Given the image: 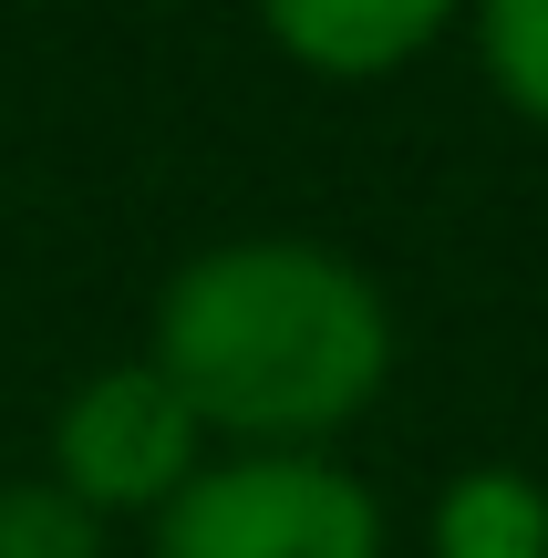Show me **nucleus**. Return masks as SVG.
I'll use <instances>...</instances> for the list:
<instances>
[{
  "instance_id": "0eeeda50",
  "label": "nucleus",
  "mask_w": 548,
  "mask_h": 558,
  "mask_svg": "<svg viewBox=\"0 0 548 558\" xmlns=\"http://www.w3.org/2000/svg\"><path fill=\"white\" fill-rule=\"evenodd\" d=\"M114 527L94 507H73L52 476H11L0 486V558H103Z\"/></svg>"
},
{
  "instance_id": "7ed1b4c3",
  "label": "nucleus",
  "mask_w": 548,
  "mask_h": 558,
  "mask_svg": "<svg viewBox=\"0 0 548 558\" xmlns=\"http://www.w3.org/2000/svg\"><path fill=\"white\" fill-rule=\"evenodd\" d=\"M207 456H218V445L197 435V414H186V403L166 393V373L135 352V362L83 373L73 393L52 403V465H41V476L114 527V518H156Z\"/></svg>"
},
{
  "instance_id": "39448f33",
  "label": "nucleus",
  "mask_w": 548,
  "mask_h": 558,
  "mask_svg": "<svg viewBox=\"0 0 548 558\" xmlns=\"http://www.w3.org/2000/svg\"><path fill=\"white\" fill-rule=\"evenodd\" d=\"M435 558H548V486L528 465H466L435 486Z\"/></svg>"
},
{
  "instance_id": "f257e3e1",
  "label": "nucleus",
  "mask_w": 548,
  "mask_h": 558,
  "mask_svg": "<svg viewBox=\"0 0 548 558\" xmlns=\"http://www.w3.org/2000/svg\"><path fill=\"white\" fill-rule=\"evenodd\" d=\"M145 362L218 456H331L393 383V300L352 248L248 228L166 269Z\"/></svg>"
},
{
  "instance_id": "423d86ee",
  "label": "nucleus",
  "mask_w": 548,
  "mask_h": 558,
  "mask_svg": "<svg viewBox=\"0 0 548 558\" xmlns=\"http://www.w3.org/2000/svg\"><path fill=\"white\" fill-rule=\"evenodd\" d=\"M466 41L497 104L548 135V0H466Z\"/></svg>"
},
{
  "instance_id": "f03ea898",
  "label": "nucleus",
  "mask_w": 548,
  "mask_h": 558,
  "mask_svg": "<svg viewBox=\"0 0 548 558\" xmlns=\"http://www.w3.org/2000/svg\"><path fill=\"white\" fill-rule=\"evenodd\" d=\"M145 558H393V518L342 456H207L145 518Z\"/></svg>"
},
{
  "instance_id": "20e7f679",
  "label": "nucleus",
  "mask_w": 548,
  "mask_h": 558,
  "mask_svg": "<svg viewBox=\"0 0 548 558\" xmlns=\"http://www.w3.org/2000/svg\"><path fill=\"white\" fill-rule=\"evenodd\" d=\"M259 41L321 83H383L425 62L446 32H466V0H248Z\"/></svg>"
}]
</instances>
